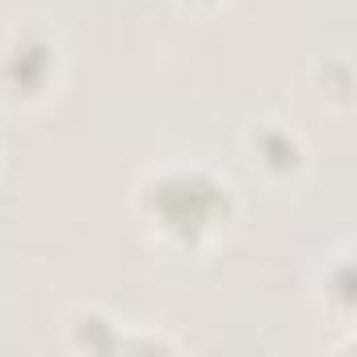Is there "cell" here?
<instances>
[{
    "label": "cell",
    "mask_w": 357,
    "mask_h": 357,
    "mask_svg": "<svg viewBox=\"0 0 357 357\" xmlns=\"http://www.w3.org/2000/svg\"><path fill=\"white\" fill-rule=\"evenodd\" d=\"M135 206H139L143 223L151 231H160L164 240L202 244L231 219L236 198L223 176L202 164H164L143 176Z\"/></svg>",
    "instance_id": "6da1fadb"
},
{
    "label": "cell",
    "mask_w": 357,
    "mask_h": 357,
    "mask_svg": "<svg viewBox=\"0 0 357 357\" xmlns=\"http://www.w3.org/2000/svg\"><path fill=\"white\" fill-rule=\"evenodd\" d=\"M319 80H324V97H332L336 105H349V101H353V76H349V63H328Z\"/></svg>",
    "instance_id": "5b68a950"
},
{
    "label": "cell",
    "mask_w": 357,
    "mask_h": 357,
    "mask_svg": "<svg viewBox=\"0 0 357 357\" xmlns=\"http://www.w3.org/2000/svg\"><path fill=\"white\" fill-rule=\"evenodd\" d=\"M72 336H76L80 349H97V353H118L122 349L118 324L101 311H76L72 315Z\"/></svg>",
    "instance_id": "277c9868"
},
{
    "label": "cell",
    "mask_w": 357,
    "mask_h": 357,
    "mask_svg": "<svg viewBox=\"0 0 357 357\" xmlns=\"http://www.w3.org/2000/svg\"><path fill=\"white\" fill-rule=\"evenodd\" d=\"M248 155L273 181H286V176H294L307 164V147H303L298 130L282 118H261L248 126Z\"/></svg>",
    "instance_id": "3957f363"
},
{
    "label": "cell",
    "mask_w": 357,
    "mask_h": 357,
    "mask_svg": "<svg viewBox=\"0 0 357 357\" xmlns=\"http://www.w3.org/2000/svg\"><path fill=\"white\" fill-rule=\"evenodd\" d=\"M59 76V51L51 38L22 30L0 47V89L13 101H38L51 93Z\"/></svg>",
    "instance_id": "7a4b0ae2"
},
{
    "label": "cell",
    "mask_w": 357,
    "mask_h": 357,
    "mask_svg": "<svg viewBox=\"0 0 357 357\" xmlns=\"http://www.w3.org/2000/svg\"><path fill=\"white\" fill-rule=\"evenodd\" d=\"M324 290L336 298L340 315H349V307H353V269H349V261H340V265L332 269V278L324 282Z\"/></svg>",
    "instance_id": "8992f818"
},
{
    "label": "cell",
    "mask_w": 357,
    "mask_h": 357,
    "mask_svg": "<svg viewBox=\"0 0 357 357\" xmlns=\"http://www.w3.org/2000/svg\"><path fill=\"white\" fill-rule=\"evenodd\" d=\"M190 5H211V0H190Z\"/></svg>",
    "instance_id": "52a82bcc"
}]
</instances>
